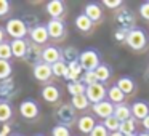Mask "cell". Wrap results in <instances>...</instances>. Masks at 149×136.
I'll return each instance as SVG.
<instances>
[{
    "instance_id": "1",
    "label": "cell",
    "mask_w": 149,
    "mask_h": 136,
    "mask_svg": "<svg viewBox=\"0 0 149 136\" xmlns=\"http://www.w3.org/2000/svg\"><path fill=\"white\" fill-rule=\"evenodd\" d=\"M5 32L10 37H13V40H19V39H24L29 34V27L21 18H11V19L7 21Z\"/></svg>"
},
{
    "instance_id": "2",
    "label": "cell",
    "mask_w": 149,
    "mask_h": 136,
    "mask_svg": "<svg viewBox=\"0 0 149 136\" xmlns=\"http://www.w3.org/2000/svg\"><path fill=\"white\" fill-rule=\"evenodd\" d=\"M125 43L132 50H135V51H141V50H144V46L148 45V37H146L144 31L135 27V29H132L130 32H127Z\"/></svg>"
},
{
    "instance_id": "3",
    "label": "cell",
    "mask_w": 149,
    "mask_h": 136,
    "mask_svg": "<svg viewBox=\"0 0 149 136\" xmlns=\"http://www.w3.org/2000/svg\"><path fill=\"white\" fill-rule=\"evenodd\" d=\"M79 62H80L84 71H95V69L101 64L98 51L96 50H91V48L85 50V51H82L80 55H79Z\"/></svg>"
},
{
    "instance_id": "4",
    "label": "cell",
    "mask_w": 149,
    "mask_h": 136,
    "mask_svg": "<svg viewBox=\"0 0 149 136\" xmlns=\"http://www.w3.org/2000/svg\"><path fill=\"white\" fill-rule=\"evenodd\" d=\"M85 96H87V99L90 101L91 104H98V103L106 99L107 90L103 83H93V85H90V87H87Z\"/></svg>"
},
{
    "instance_id": "5",
    "label": "cell",
    "mask_w": 149,
    "mask_h": 136,
    "mask_svg": "<svg viewBox=\"0 0 149 136\" xmlns=\"http://www.w3.org/2000/svg\"><path fill=\"white\" fill-rule=\"evenodd\" d=\"M19 114H21V117H24L26 120L37 119V117H39V114H40L39 104H37L34 99H24V101H21V104H19Z\"/></svg>"
},
{
    "instance_id": "6",
    "label": "cell",
    "mask_w": 149,
    "mask_h": 136,
    "mask_svg": "<svg viewBox=\"0 0 149 136\" xmlns=\"http://www.w3.org/2000/svg\"><path fill=\"white\" fill-rule=\"evenodd\" d=\"M56 117L61 122V125L69 126L72 122L75 120V109L71 106V104H61L56 110Z\"/></svg>"
},
{
    "instance_id": "7",
    "label": "cell",
    "mask_w": 149,
    "mask_h": 136,
    "mask_svg": "<svg viewBox=\"0 0 149 136\" xmlns=\"http://www.w3.org/2000/svg\"><path fill=\"white\" fill-rule=\"evenodd\" d=\"M29 37H31V40H32V43H36V45H43V43H47L50 39L47 26H43V24H37L32 29H29Z\"/></svg>"
},
{
    "instance_id": "8",
    "label": "cell",
    "mask_w": 149,
    "mask_h": 136,
    "mask_svg": "<svg viewBox=\"0 0 149 136\" xmlns=\"http://www.w3.org/2000/svg\"><path fill=\"white\" fill-rule=\"evenodd\" d=\"M63 59V53L58 46H53V45H47L42 51V62L48 66H53L55 62L61 61Z\"/></svg>"
},
{
    "instance_id": "9",
    "label": "cell",
    "mask_w": 149,
    "mask_h": 136,
    "mask_svg": "<svg viewBox=\"0 0 149 136\" xmlns=\"http://www.w3.org/2000/svg\"><path fill=\"white\" fill-rule=\"evenodd\" d=\"M47 31H48V35L50 39H55L59 40L64 37L66 34V26L63 23V19H50L47 23Z\"/></svg>"
},
{
    "instance_id": "10",
    "label": "cell",
    "mask_w": 149,
    "mask_h": 136,
    "mask_svg": "<svg viewBox=\"0 0 149 136\" xmlns=\"http://www.w3.org/2000/svg\"><path fill=\"white\" fill-rule=\"evenodd\" d=\"M117 23L122 26V31H125V32H130L132 29H135V16H133V13L130 10H127V8H122V10L117 13L116 16Z\"/></svg>"
},
{
    "instance_id": "11",
    "label": "cell",
    "mask_w": 149,
    "mask_h": 136,
    "mask_svg": "<svg viewBox=\"0 0 149 136\" xmlns=\"http://www.w3.org/2000/svg\"><path fill=\"white\" fill-rule=\"evenodd\" d=\"M32 75H34V78H36L37 82H40V83H45V82H48L50 78H52V75H53L52 66L45 64V62H39V64L34 66Z\"/></svg>"
},
{
    "instance_id": "12",
    "label": "cell",
    "mask_w": 149,
    "mask_h": 136,
    "mask_svg": "<svg viewBox=\"0 0 149 136\" xmlns=\"http://www.w3.org/2000/svg\"><path fill=\"white\" fill-rule=\"evenodd\" d=\"M91 109H93V112L96 114L98 117H101V119H104V120L114 115V104L111 103L109 99H104L98 104H93Z\"/></svg>"
},
{
    "instance_id": "13",
    "label": "cell",
    "mask_w": 149,
    "mask_h": 136,
    "mask_svg": "<svg viewBox=\"0 0 149 136\" xmlns=\"http://www.w3.org/2000/svg\"><path fill=\"white\" fill-rule=\"evenodd\" d=\"M42 98L47 101V103L50 104H55L59 101V98H61V91H59V88L56 87V85H45V87L42 88Z\"/></svg>"
},
{
    "instance_id": "14",
    "label": "cell",
    "mask_w": 149,
    "mask_h": 136,
    "mask_svg": "<svg viewBox=\"0 0 149 136\" xmlns=\"http://www.w3.org/2000/svg\"><path fill=\"white\" fill-rule=\"evenodd\" d=\"M149 115V104L144 101H135L132 104V117L136 120H144Z\"/></svg>"
},
{
    "instance_id": "15",
    "label": "cell",
    "mask_w": 149,
    "mask_h": 136,
    "mask_svg": "<svg viewBox=\"0 0 149 136\" xmlns=\"http://www.w3.org/2000/svg\"><path fill=\"white\" fill-rule=\"evenodd\" d=\"M64 11H66V7L61 0H52V2L47 3V13L52 16V19H61Z\"/></svg>"
},
{
    "instance_id": "16",
    "label": "cell",
    "mask_w": 149,
    "mask_h": 136,
    "mask_svg": "<svg viewBox=\"0 0 149 136\" xmlns=\"http://www.w3.org/2000/svg\"><path fill=\"white\" fill-rule=\"evenodd\" d=\"M42 51L43 48H40V45H36V43H29L27 45V51H26V61L32 62L34 66L42 62Z\"/></svg>"
},
{
    "instance_id": "17",
    "label": "cell",
    "mask_w": 149,
    "mask_h": 136,
    "mask_svg": "<svg viewBox=\"0 0 149 136\" xmlns=\"http://www.w3.org/2000/svg\"><path fill=\"white\" fill-rule=\"evenodd\" d=\"M68 67H69V74H68V80L69 82H80L82 75H84V69H82L80 62H79V59H75V61H71L68 62Z\"/></svg>"
},
{
    "instance_id": "18",
    "label": "cell",
    "mask_w": 149,
    "mask_h": 136,
    "mask_svg": "<svg viewBox=\"0 0 149 136\" xmlns=\"http://www.w3.org/2000/svg\"><path fill=\"white\" fill-rule=\"evenodd\" d=\"M96 126V120L91 115H82L80 119L77 120V128L80 133H85V135H90L93 131V128Z\"/></svg>"
},
{
    "instance_id": "19",
    "label": "cell",
    "mask_w": 149,
    "mask_h": 136,
    "mask_svg": "<svg viewBox=\"0 0 149 136\" xmlns=\"http://www.w3.org/2000/svg\"><path fill=\"white\" fill-rule=\"evenodd\" d=\"M114 117H116L120 123L125 122V120L133 119L132 117V106H128V104H125V103L114 106Z\"/></svg>"
},
{
    "instance_id": "20",
    "label": "cell",
    "mask_w": 149,
    "mask_h": 136,
    "mask_svg": "<svg viewBox=\"0 0 149 136\" xmlns=\"http://www.w3.org/2000/svg\"><path fill=\"white\" fill-rule=\"evenodd\" d=\"M27 45H29V42H27L26 39L13 40V42L10 43V46H11V53H13L15 58H24V56H26V51H27Z\"/></svg>"
},
{
    "instance_id": "21",
    "label": "cell",
    "mask_w": 149,
    "mask_h": 136,
    "mask_svg": "<svg viewBox=\"0 0 149 136\" xmlns=\"http://www.w3.org/2000/svg\"><path fill=\"white\" fill-rule=\"evenodd\" d=\"M84 15L87 18H90L91 21H100L101 16H103V10H101V7L98 3H87L84 8Z\"/></svg>"
},
{
    "instance_id": "22",
    "label": "cell",
    "mask_w": 149,
    "mask_h": 136,
    "mask_svg": "<svg viewBox=\"0 0 149 136\" xmlns=\"http://www.w3.org/2000/svg\"><path fill=\"white\" fill-rule=\"evenodd\" d=\"M107 98H109V101L114 104V106H117V104L123 103L125 94L122 93V90H120L117 85H112V87H109V90H107Z\"/></svg>"
},
{
    "instance_id": "23",
    "label": "cell",
    "mask_w": 149,
    "mask_h": 136,
    "mask_svg": "<svg viewBox=\"0 0 149 136\" xmlns=\"http://www.w3.org/2000/svg\"><path fill=\"white\" fill-rule=\"evenodd\" d=\"M117 87L122 90V93L125 94H130V93H133L135 91V88H136V85H135V80L133 78H130V77H120L119 80H117Z\"/></svg>"
},
{
    "instance_id": "24",
    "label": "cell",
    "mask_w": 149,
    "mask_h": 136,
    "mask_svg": "<svg viewBox=\"0 0 149 136\" xmlns=\"http://www.w3.org/2000/svg\"><path fill=\"white\" fill-rule=\"evenodd\" d=\"M95 75H96V80L98 83H103V82H107L112 75V71H111L109 66L106 64H100L96 69H95Z\"/></svg>"
},
{
    "instance_id": "25",
    "label": "cell",
    "mask_w": 149,
    "mask_h": 136,
    "mask_svg": "<svg viewBox=\"0 0 149 136\" xmlns=\"http://www.w3.org/2000/svg\"><path fill=\"white\" fill-rule=\"evenodd\" d=\"M75 27H77L79 31H82V32H88V31H91V27H93V21L82 13L75 18Z\"/></svg>"
},
{
    "instance_id": "26",
    "label": "cell",
    "mask_w": 149,
    "mask_h": 136,
    "mask_svg": "<svg viewBox=\"0 0 149 136\" xmlns=\"http://www.w3.org/2000/svg\"><path fill=\"white\" fill-rule=\"evenodd\" d=\"M52 72L55 77H68L69 74V67H68V62L64 61V59H61V61L55 62V64L52 66Z\"/></svg>"
},
{
    "instance_id": "27",
    "label": "cell",
    "mask_w": 149,
    "mask_h": 136,
    "mask_svg": "<svg viewBox=\"0 0 149 136\" xmlns=\"http://www.w3.org/2000/svg\"><path fill=\"white\" fill-rule=\"evenodd\" d=\"M13 115V107L7 101H0V123H7Z\"/></svg>"
},
{
    "instance_id": "28",
    "label": "cell",
    "mask_w": 149,
    "mask_h": 136,
    "mask_svg": "<svg viewBox=\"0 0 149 136\" xmlns=\"http://www.w3.org/2000/svg\"><path fill=\"white\" fill-rule=\"evenodd\" d=\"M71 106L74 107L75 110H85L88 106H90V101L87 99L85 94H80V96H72L71 98Z\"/></svg>"
},
{
    "instance_id": "29",
    "label": "cell",
    "mask_w": 149,
    "mask_h": 136,
    "mask_svg": "<svg viewBox=\"0 0 149 136\" xmlns=\"http://www.w3.org/2000/svg\"><path fill=\"white\" fill-rule=\"evenodd\" d=\"M135 130H136V123H135V119L125 120V122H122V123H120V126H119V133H122L123 136H130V135H135Z\"/></svg>"
},
{
    "instance_id": "30",
    "label": "cell",
    "mask_w": 149,
    "mask_h": 136,
    "mask_svg": "<svg viewBox=\"0 0 149 136\" xmlns=\"http://www.w3.org/2000/svg\"><path fill=\"white\" fill-rule=\"evenodd\" d=\"M85 90H87V87H85L82 82H69L68 83V91H69V94H72V96L85 94Z\"/></svg>"
},
{
    "instance_id": "31",
    "label": "cell",
    "mask_w": 149,
    "mask_h": 136,
    "mask_svg": "<svg viewBox=\"0 0 149 136\" xmlns=\"http://www.w3.org/2000/svg\"><path fill=\"white\" fill-rule=\"evenodd\" d=\"M11 74H13V66L10 64V61L0 59V80H7V78H10Z\"/></svg>"
},
{
    "instance_id": "32",
    "label": "cell",
    "mask_w": 149,
    "mask_h": 136,
    "mask_svg": "<svg viewBox=\"0 0 149 136\" xmlns=\"http://www.w3.org/2000/svg\"><path fill=\"white\" fill-rule=\"evenodd\" d=\"M61 53H63V59H64L66 62L75 61V59H79V55H80V53H79L75 48H72V46H68V48H64Z\"/></svg>"
},
{
    "instance_id": "33",
    "label": "cell",
    "mask_w": 149,
    "mask_h": 136,
    "mask_svg": "<svg viewBox=\"0 0 149 136\" xmlns=\"http://www.w3.org/2000/svg\"><path fill=\"white\" fill-rule=\"evenodd\" d=\"M103 125L106 126V130L109 133H116V131H119V126H120V122L116 119V117H109V119H106V120H103Z\"/></svg>"
},
{
    "instance_id": "34",
    "label": "cell",
    "mask_w": 149,
    "mask_h": 136,
    "mask_svg": "<svg viewBox=\"0 0 149 136\" xmlns=\"http://www.w3.org/2000/svg\"><path fill=\"white\" fill-rule=\"evenodd\" d=\"M80 82H84L85 87H90V85H93V83H98L95 71H85L84 75H82V78H80Z\"/></svg>"
},
{
    "instance_id": "35",
    "label": "cell",
    "mask_w": 149,
    "mask_h": 136,
    "mask_svg": "<svg viewBox=\"0 0 149 136\" xmlns=\"http://www.w3.org/2000/svg\"><path fill=\"white\" fill-rule=\"evenodd\" d=\"M13 56V53H11V46L10 43L3 42L0 43V59H3V61H8V59Z\"/></svg>"
},
{
    "instance_id": "36",
    "label": "cell",
    "mask_w": 149,
    "mask_h": 136,
    "mask_svg": "<svg viewBox=\"0 0 149 136\" xmlns=\"http://www.w3.org/2000/svg\"><path fill=\"white\" fill-rule=\"evenodd\" d=\"M52 136H71V131H69V126L61 125L58 123L56 126H53L52 130Z\"/></svg>"
},
{
    "instance_id": "37",
    "label": "cell",
    "mask_w": 149,
    "mask_h": 136,
    "mask_svg": "<svg viewBox=\"0 0 149 136\" xmlns=\"http://www.w3.org/2000/svg\"><path fill=\"white\" fill-rule=\"evenodd\" d=\"M111 133L106 130V126L103 125V123H96V126L93 128V131L90 133L88 136H109Z\"/></svg>"
},
{
    "instance_id": "38",
    "label": "cell",
    "mask_w": 149,
    "mask_h": 136,
    "mask_svg": "<svg viewBox=\"0 0 149 136\" xmlns=\"http://www.w3.org/2000/svg\"><path fill=\"white\" fill-rule=\"evenodd\" d=\"M103 5L109 10H116L122 5V0H103Z\"/></svg>"
},
{
    "instance_id": "39",
    "label": "cell",
    "mask_w": 149,
    "mask_h": 136,
    "mask_svg": "<svg viewBox=\"0 0 149 136\" xmlns=\"http://www.w3.org/2000/svg\"><path fill=\"white\" fill-rule=\"evenodd\" d=\"M139 16L149 21V2H144V3L139 5Z\"/></svg>"
},
{
    "instance_id": "40",
    "label": "cell",
    "mask_w": 149,
    "mask_h": 136,
    "mask_svg": "<svg viewBox=\"0 0 149 136\" xmlns=\"http://www.w3.org/2000/svg\"><path fill=\"white\" fill-rule=\"evenodd\" d=\"M8 13H10V2L0 0V16H7Z\"/></svg>"
},
{
    "instance_id": "41",
    "label": "cell",
    "mask_w": 149,
    "mask_h": 136,
    "mask_svg": "<svg viewBox=\"0 0 149 136\" xmlns=\"http://www.w3.org/2000/svg\"><path fill=\"white\" fill-rule=\"evenodd\" d=\"M125 39H127V32H125V31L120 29V31H117V32H116V40H117V42H125Z\"/></svg>"
},
{
    "instance_id": "42",
    "label": "cell",
    "mask_w": 149,
    "mask_h": 136,
    "mask_svg": "<svg viewBox=\"0 0 149 136\" xmlns=\"http://www.w3.org/2000/svg\"><path fill=\"white\" fill-rule=\"evenodd\" d=\"M5 27H0V43H3L5 42Z\"/></svg>"
},
{
    "instance_id": "43",
    "label": "cell",
    "mask_w": 149,
    "mask_h": 136,
    "mask_svg": "<svg viewBox=\"0 0 149 136\" xmlns=\"http://www.w3.org/2000/svg\"><path fill=\"white\" fill-rule=\"evenodd\" d=\"M143 126H144V130H146V131H149V115L146 117L144 120H143Z\"/></svg>"
},
{
    "instance_id": "44",
    "label": "cell",
    "mask_w": 149,
    "mask_h": 136,
    "mask_svg": "<svg viewBox=\"0 0 149 136\" xmlns=\"http://www.w3.org/2000/svg\"><path fill=\"white\" fill-rule=\"evenodd\" d=\"M109 136H123V135H122V133H119V131H116V133H111Z\"/></svg>"
},
{
    "instance_id": "45",
    "label": "cell",
    "mask_w": 149,
    "mask_h": 136,
    "mask_svg": "<svg viewBox=\"0 0 149 136\" xmlns=\"http://www.w3.org/2000/svg\"><path fill=\"white\" fill-rule=\"evenodd\" d=\"M138 136H149V131H146V133H139Z\"/></svg>"
},
{
    "instance_id": "46",
    "label": "cell",
    "mask_w": 149,
    "mask_h": 136,
    "mask_svg": "<svg viewBox=\"0 0 149 136\" xmlns=\"http://www.w3.org/2000/svg\"><path fill=\"white\" fill-rule=\"evenodd\" d=\"M10 136H21V135H10Z\"/></svg>"
},
{
    "instance_id": "47",
    "label": "cell",
    "mask_w": 149,
    "mask_h": 136,
    "mask_svg": "<svg viewBox=\"0 0 149 136\" xmlns=\"http://www.w3.org/2000/svg\"><path fill=\"white\" fill-rule=\"evenodd\" d=\"M130 136H138V135H136V133H135V135H130Z\"/></svg>"
},
{
    "instance_id": "48",
    "label": "cell",
    "mask_w": 149,
    "mask_h": 136,
    "mask_svg": "<svg viewBox=\"0 0 149 136\" xmlns=\"http://www.w3.org/2000/svg\"><path fill=\"white\" fill-rule=\"evenodd\" d=\"M36 136H43V135H36Z\"/></svg>"
}]
</instances>
